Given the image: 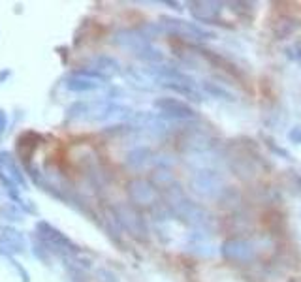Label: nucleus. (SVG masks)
I'll return each instance as SVG.
<instances>
[{
  "mask_svg": "<svg viewBox=\"0 0 301 282\" xmlns=\"http://www.w3.org/2000/svg\"><path fill=\"white\" fill-rule=\"evenodd\" d=\"M87 111H89V104L87 102H75L68 109V119H85Z\"/></svg>",
  "mask_w": 301,
  "mask_h": 282,
  "instance_id": "20",
  "label": "nucleus"
},
{
  "mask_svg": "<svg viewBox=\"0 0 301 282\" xmlns=\"http://www.w3.org/2000/svg\"><path fill=\"white\" fill-rule=\"evenodd\" d=\"M126 190H128V198L135 205H151L156 200V186L147 179H132L126 186Z\"/></svg>",
  "mask_w": 301,
  "mask_h": 282,
  "instance_id": "9",
  "label": "nucleus"
},
{
  "mask_svg": "<svg viewBox=\"0 0 301 282\" xmlns=\"http://www.w3.org/2000/svg\"><path fill=\"white\" fill-rule=\"evenodd\" d=\"M140 32H142L147 40H151V38H156V36H160V34H164L166 31H164L162 23H147V25H143L142 29H140Z\"/></svg>",
  "mask_w": 301,
  "mask_h": 282,
  "instance_id": "19",
  "label": "nucleus"
},
{
  "mask_svg": "<svg viewBox=\"0 0 301 282\" xmlns=\"http://www.w3.org/2000/svg\"><path fill=\"white\" fill-rule=\"evenodd\" d=\"M111 215L115 216V220L119 222V226L126 230V232L135 237V239L147 241L149 239V228L143 220V216L140 215V211L130 205V203H117L111 209Z\"/></svg>",
  "mask_w": 301,
  "mask_h": 282,
  "instance_id": "1",
  "label": "nucleus"
},
{
  "mask_svg": "<svg viewBox=\"0 0 301 282\" xmlns=\"http://www.w3.org/2000/svg\"><path fill=\"white\" fill-rule=\"evenodd\" d=\"M96 278H98L100 282H119L117 275H115L113 271L105 269V267H100V269H96Z\"/></svg>",
  "mask_w": 301,
  "mask_h": 282,
  "instance_id": "21",
  "label": "nucleus"
},
{
  "mask_svg": "<svg viewBox=\"0 0 301 282\" xmlns=\"http://www.w3.org/2000/svg\"><path fill=\"white\" fill-rule=\"evenodd\" d=\"M36 233L38 237L43 241V245L51 246L53 250H59V252H77L79 248L72 243V241L68 239L66 235L62 232H59L57 228H53L49 222H38L36 224Z\"/></svg>",
  "mask_w": 301,
  "mask_h": 282,
  "instance_id": "5",
  "label": "nucleus"
},
{
  "mask_svg": "<svg viewBox=\"0 0 301 282\" xmlns=\"http://www.w3.org/2000/svg\"><path fill=\"white\" fill-rule=\"evenodd\" d=\"M164 4L170 8H173V10H177V12H183V6L179 4V2H175V0H164Z\"/></svg>",
  "mask_w": 301,
  "mask_h": 282,
  "instance_id": "26",
  "label": "nucleus"
},
{
  "mask_svg": "<svg viewBox=\"0 0 301 282\" xmlns=\"http://www.w3.org/2000/svg\"><path fill=\"white\" fill-rule=\"evenodd\" d=\"M25 248V239L21 232L13 230V228H6L2 237H0V250L2 252H23Z\"/></svg>",
  "mask_w": 301,
  "mask_h": 282,
  "instance_id": "14",
  "label": "nucleus"
},
{
  "mask_svg": "<svg viewBox=\"0 0 301 282\" xmlns=\"http://www.w3.org/2000/svg\"><path fill=\"white\" fill-rule=\"evenodd\" d=\"M286 57H288L290 61L301 62V42H295L292 45H288L286 47Z\"/></svg>",
  "mask_w": 301,
  "mask_h": 282,
  "instance_id": "22",
  "label": "nucleus"
},
{
  "mask_svg": "<svg viewBox=\"0 0 301 282\" xmlns=\"http://www.w3.org/2000/svg\"><path fill=\"white\" fill-rule=\"evenodd\" d=\"M288 139L292 141V143H297V145H301V126H294V128L288 132Z\"/></svg>",
  "mask_w": 301,
  "mask_h": 282,
  "instance_id": "24",
  "label": "nucleus"
},
{
  "mask_svg": "<svg viewBox=\"0 0 301 282\" xmlns=\"http://www.w3.org/2000/svg\"><path fill=\"white\" fill-rule=\"evenodd\" d=\"M6 126H8V117H6V113L0 109V134L6 130Z\"/></svg>",
  "mask_w": 301,
  "mask_h": 282,
  "instance_id": "25",
  "label": "nucleus"
},
{
  "mask_svg": "<svg viewBox=\"0 0 301 282\" xmlns=\"http://www.w3.org/2000/svg\"><path fill=\"white\" fill-rule=\"evenodd\" d=\"M202 89H203V92H207L209 96H213V98H216V100H224V102H234L235 100V96L232 92L228 91V89H224V87H221L218 83H215V81L203 79Z\"/></svg>",
  "mask_w": 301,
  "mask_h": 282,
  "instance_id": "16",
  "label": "nucleus"
},
{
  "mask_svg": "<svg viewBox=\"0 0 301 282\" xmlns=\"http://www.w3.org/2000/svg\"><path fill=\"white\" fill-rule=\"evenodd\" d=\"M301 26V23L294 17H281L273 26V34L277 40H286L292 34H295V31Z\"/></svg>",
  "mask_w": 301,
  "mask_h": 282,
  "instance_id": "15",
  "label": "nucleus"
},
{
  "mask_svg": "<svg viewBox=\"0 0 301 282\" xmlns=\"http://www.w3.org/2000/svg\"><path fill=\"white\" fill-rule=\"evenodd\" d=\"M113 43L121 47L124 51H130L132 55H138V53H142L143 49H147L149 45H151V40L143 36L140 31H134V29H121L113 34Z\"/></svg>",
  "mask_w": 301,
  "mask_h": 282,
  "instance_id": "7",
  "label": "nucleus"
},
{
  "mask_svg": "<svg viewBox=\"0 0 301 282\" xmlns=\"http://www.w3.org/2000/svg\"><path fill=\"white\" fill-rule=\"evenodd\" d=\"M265 145H267V147H269V151H271V153L279 154V156H281V158H290V154L286 153V151H284V149L277 147V145H275V143H273V141H271V139H265Z\"/></svg>",
  "mask_w": 301,
  "mask_h": 282,
  "instance_id": "23",
  "label": "nucleus"
},
{
  "mask_svg": "<svg viewBox=\"0 0 301 282\" xmlns=\"http://www.w3.org/2000/svg\"><path fill=\"white\" fill-rule=\"evenodd\" d=\"M0 181L4 183V186L10 188V192L15 188V186H25V177L21 170L17 167L15 160L12 158L10 153H0Z\"/></svg>",
  "mask_w": 301,
  "mask_h": 282,
  "instance_id": "10",
  "label": "nucleus"
},
{
  "mask_svg": "<svg viewBox=\"0 0 301 282\" xmlns=\"http://www.w3.org/2000/svg\"><path fill=\"white\" fill-rule=\"evenodd\" d=\"M221 254L226 262H235V264H247L251 262L256 250L251 241L243 239V237H230L222 243Z\"/></svg>",
  "mask_w": 301,
  "mask_h": 282,
  "instance_id": "4",
  "label": "nucleus"
},
{
  "mask_svg": "<svg viewBox=\"0 0 301 282\" xmlns=\"http://www.w3.org/2000/svg\"><path fill=\"white\" fill-rule=\"evenodd\" d=\"M64 87H66L68 91L72 92H89V91H96L98 89V83H92L89 79H83V77H77V75H70L64 79Z\"/></svg>",
  "mask_w": 301,
  "mask_h": 282,
  "instance_id": "18",
  "label": "nucleus"
},
{
  "mask_svg": "<svg viewBox=\"0 0 301 282\" xmlns=\"http://www.w3.org/2000/svg\"><path fill=\"white\" fill-rule=\"evenodd\" d=\"M213 147V139H211L209 134H205L203 130H192L183 137V143H181V149L186 151V153H205Z\"/></svg>",
  "mask_w": 301,
  "mask_h": 282,
  "instance_id": "11",
  "label": "nucleus"
},
{
  "mask_svg": "<svg viewBox=\"0 0 301 282\" xmlns=\"http://www.w3.org/2000/svg\"><path fill=\"white\" fill-rule=\"evenodd\" d=\"M154 107L160 111V115L164 119H170V121H196L198 119L196 111L177 98L154 100Z\"/></svg>",
  "mask_w": 301,
  "mask_h": 282,
  "instance_id": "6",
  "label": "nucleus"
},
{
  "mask_svg": "<svg viewBox=\"0 0 301 282\" xmlns=\"http://www.w3.org/2000/svg\"><path fill=\"white\" fill-rule=\"evenodd\" d=\"M162 21V26L164 31L170 32V34H175V36L181 38H190V40H215V32L205 31L203 26H200L198 23H192V21H184V19H177V17H160Z\"/></svg>",
  "mask_w": 301,
  "mask_h": 282,
  "instance_id": "3",
  "label": "nucleus"
},
{
  "mask_svg": "<svg viewBox=\"0 0 301 282\" xmlns=\"http://www.w3.org/2000/svg\"><path fill=\"white\" fill-rule=\"evenodd\" d=\"M190 188L202 198L221 196L222 192L226 190L224 188V177L215 170H209V167L194 172V175L190 177Z\"/></svg>",
  "mask_w": 301,
  "mask_h": 282,
  "instance_id": "2",
  "label": "nucleus"
},
{
  "mask_svg": "<svg viewBox=\"0 0 301 282\" xmlns=\"http://www.w3.org/2000/svg\"><path fill=\"white\" fill-rule=\"evenodd\" d=\"M124 162L132 170H143V167H147L149 164L154 162V154L149 147H135L126 154Z\"/></svg>",
  "mask_w": 301,
  "mask_h": 282,
  "instance_id": "13",
  "label": "nucleus"
},
{
  "mask_svg": "<svg viewBox=\"0 0 301 282\" xmlns=\"http://www.w3.org/2000/svg\"><path fill=\"white\" fill-rule=\"evenodd\" d=\"M91 68L96 70L100 74H104L105 77H111V75L121 74V62L115 59V57L110 55H96L91 59Z\"/></svg>",
  "mask_w": 301,
  "mask_h": 282,
  "instance_id": "12",
  "label": "nucleus"
},
{
  "mask_svg": "<svg viewBox=\"0 0 301 282\" xmlns=\"http://www.w3.org/2000/svg\"><path fill=\"white\" fill-rule=\"evenodd\" d=\"M164 89H170V91L177 92L184 98L192 100V102H202V92L198 91L196 85H186V83H166V85H162Z\"/></svg>",
  "mask_w": 301,
  "mask_h": 282,
  "instance_id": "17",
  "label": "nucleus"
},
{
  "mask_svg": "<svg viewBox=\"0 0 301 282\" xmlns=\"http://www.w3.org/2000/svg\"><path fill=\"white\" fill-rule=\"evenodd\" d=\"M188 6V12L198 23H215L224 10V4L218 0H194Z\"/></svg>",
  "mask_w": 301,
  "mask_h": 282,
  "instance_id": "8",
  "label": "nucleus"
}]
</instances>
